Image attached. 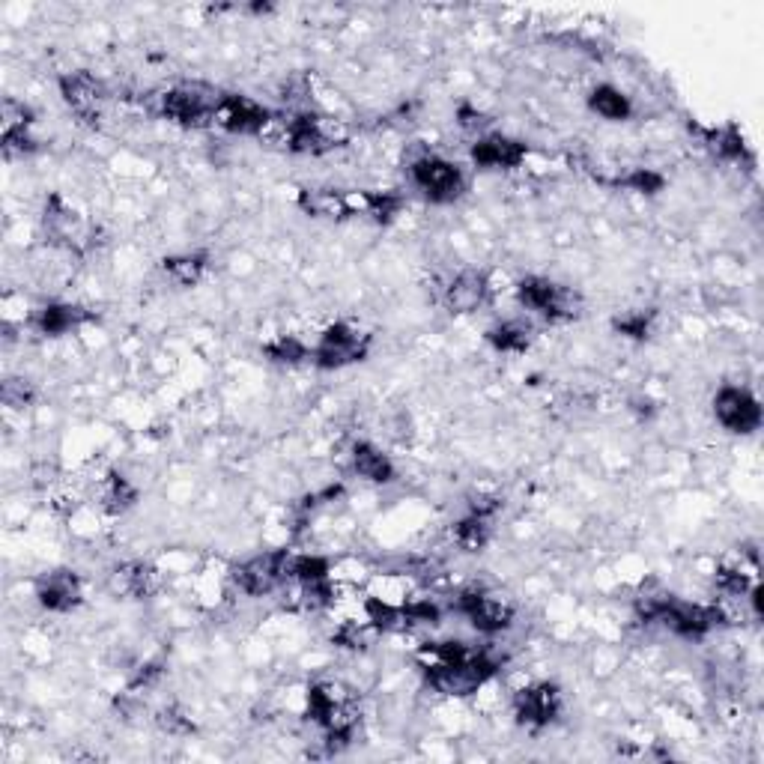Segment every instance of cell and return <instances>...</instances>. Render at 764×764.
Returning a JSON list of instances; mask_svg holds the SVG:
<instances>
[{
	"mask_svg": "<svg viewBox=\"0 0 764 764\" xmlns=\"http://www.w3.org/2000/svg\"><path fill=\"white\" fill-rule=\"evenodd\" d=\"M496 672V660L487 654H466L463 660L451 663H430L427 681L442 696H472L490 675Z\"/></svg>",
	"mask_w": 764,
	"mask_h": 764,
	"instance_id": "cell-1",
	"label": "cell"
},
{
	"mask_svg": "<svg viewBox=\"0 0 764 764\" xmlns=\"http://www.w3.org/2000/svg\"><path fill=\"white\" fill-rule=\"evenodd\" d=\"M639 612H642L645 618L663 621V624H666V627H672L678 636H690V639L705 636L708 630H714V627L723 621V612H720V609H714V606L681 603V600H672V597L648 600Z\"/></svg>",
	"mask_w": 764,
	"mask_h": 764,
	"instance_id": "cell-2",
	"label": "cell"
},
{
	"mask_svg": "<svg viewBox=\"0 0 764 764\" xmlns=\"http://www.w3.org/2000/svg\"><path fill=\"white\" fill-rule=\"evenodd\" d=\"M221 99L224 93L206 84H183L162 99V111L183 126H203L206 120H215Z\"/></svg>",
	"mask_w": 764,
	"mask_h": 764,
	"instance_id": "cell-3",
	"label": "cell"
},
{
	"mask_svg": "<svg viewBox=\"0 0 764 764\" xmlns=\"http://www.w3.org/2000/svg\"><path fill=\"white\" fill-rule=\"evenodd\" d=\"M368 353V338L344 323L326 329V335L320 338L317 350H314V362L326 371L332 368H347L353 362H362Z\"/></svg>",
	"mask_w": 764,
	"mask_h": 764,
	"instance_id": "cell-4",
	"label": "cell"
},
{
	"mask_svg": "<svg viewBox=\"0 0 764 764\" xmlns=\"http://www.w3.org/2000/svg\"><path fill=\"white\" fill-rule=\"evenodd\" d=\"M520 302L529 305L532 311H541L547 317H573L579 308V296L573 290H565L547 278H526L517 287Z\"/></svg>",
	"mask_w": 764,
	"mask_h": 764,
	"instance_id": "cell-5",
	"label": "cell"
},
{
	"mask_svg": "<svg viewBox=\"0 0 764 764\" xmlns=\"http://www.w3.org/2000/svg\"><path fill=\"white\" fill-rule=\"evenodd\" d=\"M412 180L415 186L424 191L430 200H454L463 191V174L457 165L436 159V156H424L412 165Z\"/></svg>",
	"mask_w": 764,
	"mask_h": 764,
	"instance_id": "cell-6",
	"label": "cell"
},
{
	"mask_svg": "<svg viewBox=\"0 0 764 764\" xmlns=\"http://www.w3.org/2000/svg\"><path fill=\"white\" fill-rule=\"evenodd\" d=\"M717 418L732 433H753L762 424V406L759 400L744 388H723L714 400Z\"/></svg>",
	"mask_w": 764,
	"mask_h": 764,
	"instance_id": "cell-7",
	"label": "cell"
},
{
	"mask_svg": "<svg viewBox=\"0 0 764 764\" xmlns=\"http://www.w3.org/2000/svg\"><path fill=\"white\" fill-rule=\"evenodd\" d=\"M287 565H290L287 553H266L239 565L233 579L245 594H269L287 576Z\"/></svg>",
	"mask_w": 764,
	"mask_h": 764,
	"instance_id": "cell-8",
	"label": "cell"
},
{
	"mask_svg": "<svg viewBox=\"0 0 764 764\" xmlns=\"http://www.w3.org/2000/svg\"><path fill=\"white\" fill-rule=\"evenodd\" d=\"M215 123L224 126L227 132H239V135H254L269 123V111L245 96H224L221 108L215 114Z\"/></svg>",
	"mask_w": 764,
	"mask_h": 764,
	"instance_id": "cell-9",
	"label": "cell"
},
{
	"mask_svg": "<svg viewBox=\"0 0 764 764\" xmlns=\"http://www.w3.org/2000/svg\"><path fill=\"white\" fill-rule=\"evenodd\" d=\"M457 609H460L481 633H499V630H505V627L511 624V618H514L511 606H505V603H499V600H493V597H487V594H478V591L460 594Z\"/></svg>",
	"mask_w": 764,
	"mask_h": 764,
	"instance_id": "cell-10",
	"label": "cell"
},
{
	"mask_svg": "<svg viewBox=\"0 0 764 764\" xmlns=\"http://www.w3.org/2000/svg\"><path fill=\"white\" fill-rule=\"evenodd\" d=\"M517 717L523 723L532 726H547L556 714H559V690L550 684H538V687H526L517 693L514 699Z\"/></svg>",
	"mask_w": 764,
	"mask_h": 764,
	"instance_id": "cell-11",
	"label": "cell"
},
{
	"mask_svg": "<svg viewBox=\"0 0 764 764\" xmlns=\"http://www.w3.org/2000/svg\"><path fill=\"white\" fill-rule=\"evenodd\" d=\"M36 594H39V603H42L45 609L66 612V609L78 606V600H81V582L69 571H54L39 582Z\"/></svg>",
	"mask_w": 764,
	"mask_h": 764,
	"instance_id": "cell-12",
	"label": "cell"
},
{
	"mask_svg": "<svg viewBox=\"0 0 764 764\" xmlns=\"http://www.w3.org/2000/svg\"><path fill=\"white\" fill-rule=\"evenodd\" d=\"M484 299H487V278L481 272H460L445 290V302L454 314H469Z\"/></svg>",
	"mask_w": 764,
	"mask_h": 764,
	"instance_id": "cell-13",
	"label": "cell"
},
{
	"mask_svg": "<svg viewBox=\"0 0 764 764\" xmlns=\"http://www.w3.org/2000/svg\"><path fill=\"white\" fill-rule=\"evenodd\" d=\"M526 156V147L511 138H481L472 147V159L484 168H517Z\"/></svg>",
	"mask_w": 764,
	"mask_h": 764,
	"instance_id": "cell-14",
	"label": "cell"
},
{
	"mask_svg": "<svg viewBox=\"0 0 764 764\" xmlns=\"http://www.w3.org/2000/svg\"><path fill=\"white\" fill-rule=\"evenodd\" d=\"M60 90H63V99L81 114V117H93L96 114V105L102 99V84L90 75H72V78H63L60 81Z\"/></svg>",
	"mask_w": 764,
	"mask_h": 764,
	"instance_id": "cell-15",
	"label": "cell"
},
{
	"mask_svg": "<svg viewBox=\"0 0 764 764\" xmlns=\"http://www.w3.org/2000/svg\"><path fill=\"white\" fill-rule=\"evenodd\" d=\"M287 138H290V147L296 153H320L332 144V138L326 135L323 123L317 117H296L287 129Z\"/></svg>",
	"mask_w": 764,
	"mask_h": 764,
	"instance_id": "cell-16",
	"label": "cell"
},
{
	"mask_svg": "<svg viewBox=\"0 0 764 764\" xmlns=\"http://www.w3.org/2000/svg\"><path fill=\"white\" fill-rule=\"evenodd\" d=\"M81 320H87V314L72 305H48L33 317V323L42 335H63L72 326H78Z\"/></svg>",
	"mask_w": 764,
	"mask_h": 764,
	"instance_id": "cell-17",
	"label": "cell"
},
{
	"mask_svg": "<svg viewBox=\"0 0 764 764\" xmlns=\"http://www.w3.org/2000/svg\"><path fill=\"white\" fill-rule=\"evenodd\" d=\"M353 466L362 478L368 481H377V484H385L394 478V466L388 463V457H382L380 451L374 445H356L353 451Z\"/></svg>",
	"mask_w": 764,
	"mask_h": 764,
	"instance_id": "cell-18",
	"label": "cell"
},
{
	"mask_svg": "<svg viewBox=\"0 0 764 764\" xmlns=\"http://www.w3.org/2000/svg\"><path fill=\"white\" fill-rule=\"evenodd\" d=\"M45 227L54 239L72 242L78 236V215L72 209H66L57 197H51V203L45 209Z\"/></svg>",
	"mask_w": 764,
	"mask_h": 764,
	"instance_id": "cell-19",
	"label": "cell"
},
{
	"mask_svg": "<svg viewBox=\"0 0 764 764\" xmlns=\"http://www.w3.org/2000/svg\"><path fill=\"white\" fill-rule=\"evenodd\" d=\"M487 338H490V344H493L496 350H502V353H523V350L529 347V341H532L529 326H523V323H502V326L490 329Z\"/></svg>",
	"mask_w": 764,
	"mask_h": 764,
	"instance_id": "cell-20",
	"label": "cell"
},
{
	"mask_svg": "<svg viewBox=\"0 0 764 764\" xmlns=\"http://www.w3.org/2000/svg\"><path fill=\"white\" fill-rule=\"evenodd\" d=\"M591 108H594L600 117H606V120H627V117H630V102H627V96H621V93L612 90V87H597V90L591 93Z\"/></svg>",
	"mask_w": 764,
	"mask_h": 764,
	"instance_id": "cell-21",
	"label": "cell"
},
{
	"mask_svg": "<svg viewBox=\"0 0 764 764\" xmlns=\"http://www.w3.org/2000/svg\"><path fill=\"white\" fill-rule=\"evenodd\" d=\"M150 576L153 573L147 571L144 565H126V568L114 573V591H120L126 597H141V594L150 591Z\"/></svg>",
	"mask_w": 764,
	"mask_h": 764,
	"instance_id": "cell-22",
	"label": "cell"
},
{
	"mask_svg": "<svg viewBox=\"0 0 764 764\" xmlns=\"http://www.w3.org/2000/svg\"><path fill=\"white\" fill-rule=\"evenodd\" d=\"M203 266H206V257H203V254H183V257L165 260V272H168L174 281H180V284H194V281L200 278Z\"/></svg>",
	"mask_w": 764,
	"mask_h": 764,
	"instance_id": "cell-23",
	"label": "cell"
},
{
	"mask_svg": "<svg viewBox=\"0 0 764 764\" xmlns=\"http://www.w3.org/2000/svg\"><path fill=\"white\" fill-rule=\"evenodd\" d=\"M487 535H490V526H487V517H481V514H469L457 526V541L466 550H481L487 544Z\"/></svg>",
	"mask_w": 764,
	"mask_h": 764,
	"instance_id": "cell-24",
	"label": "cell"
},
{
	"mask_svg": "<svg viewBox=\"0 0 764 764\" xmlns=\"http://www.w3.org/2000/svg\"><path fill=\"white\" fill-rule=\"evenodd\" d=\"M287 573L296 576L299 582H320L329 579V565L317 556H299L287 565Z\"/></svg>",
	"mask_w": 764,
	"mask_h": 764,
	"instance_id": "cell-25",
	"label": "cell"
},
{
	"mask_svg": "<svg viewBox=\"0 0 764 764\" xmlns=\"http://www.w3.org/2000/svg\"><path fill=\"white\" fill-rule=\"evenodd\" d=\"M102 499H105V508H108V511H126V508L135 502V490H132L120 475H111V481H108Z\"/></svg>",
	"mask_w": 764,
	"mask_h": 764,
	"instance_id": "cell-26",
	"label": "cell"
},
{
	"mask_svg": "<svg viewBox=\"0 0 764 764\" xmlns=\"http://www.w3.org/2000/svg\"><path fill=\"white\" fill-rule=\"evenodd\" d=\"M266 353L275 359V362H299L308 356V350L296 341V338H278L275 344L266 347Z\"/></svg>",
	"mask_w": 764,
	"mask_h": 764,
	"instance_id": "cell-27",
	"label": "cell"
},
{
	"mask_svg": "<svg viewBox=\"0 0 764 764\" xmlns=\"http://www.w3.org/2000/svg\"><path fill=\"white\" fill-rule=\"evenodd\" d=\"M717 588H720L723 594H729V597H741V594H747L750 582H747V576H744V573L720 571L717 573Z\"/></svg>",
	"mask_w": 764,
	"mask_h": 764,
	"instance_id": "cell-28",
	"label": "cell"
},
{
	"mask_svg": "<svg viewBox=\"0 0 764 764\" xmlns=\"http://www.w3.org/2000/svg\"><path fill=\"white\" fill-rule=\"evenodd\" d=\"M624 186L651 194V191L663 189V177H657L654 171H636V174H630V177L624 180Z\"/></svg>",
	"mask_w": 764,
	"mask_h": 764,
	"instance_id": "cell-29",
	"label": "cell"
},
{
	"mask_svg": "<svg viewBox=\"0 0 764 764\" xmlns=\"http://www.w3.org/2000/svg\"><path fill=\"white\" fill-rule=\"evenodd\" d=\"M618 329H621L624 335L645 338V332H648V317H645V314H636V317H630V320H618Z\"/></svg>",
	"mask_w": 764,
	"mask_h": 764,
	"instance_id": "cell-30",
	"label": "cell"
}]
</instances>
